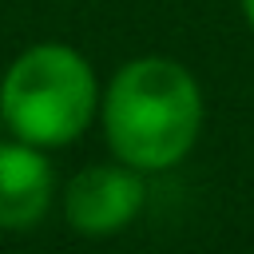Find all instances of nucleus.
I'll list each match as a JSON object with an SVG mask.
<instances>
[{
    "instance_id": "nucleus-1",
    "label": "nucleus",
    "mask_w": 254,
    "mask_h": 254,
    "mask_svg": "<svg viewBox=\"0 0 254 254\" xmlns=\"http://www.w3.org/2000/svg\"><path fill=\"white\" fill-rule=\"evenodd\" d=\"M202 87L171 56L127 60L99 95V123L111 155L143 175L179 167L202 131Z\"/></svg>"
},
{
    "instance_id": "nucleus-2",
    "label": "nucleus",
    "mask_w": 254,
    "mask_h": 254,
    "mask_svg": "<svg viewBox=\"0 0 254 254\" xmlns=\"http://www.w3.org/2000/svg\"><path fill=\"white\" fill-rule=\"evenodd\" d=\"M99 79L71 44H32L0 75V119L12 139L67 147L99 115Z\"/></svg>"
},
{
    "instance_id": "nucleus-3",
    "label": "nucleus",
    "mask_w": 254,
    "mask_h": 254,
    "mask_svg": "<svg viewBox=\"0 0 254 254\" xmlns=\"http://www.w3.org/2000/svg\"><path fill=\"white\" fill-rule=\"evenodd\" d=\"M147 202L143 171L127 163H91L75 171L64 187V218L87 238H107L127 230Z\"/></svg>"
},
{
    "instance_id": "nucleus-4",
    "label": "nucleus",
    "mask_w": 254,
    "mask_h": 254,
    "mask_svg": "<svg viewBox=\"0 0 254 254\" xmlns=\"http://www.w3.org/2000/svg\"><path fill=\"white\" fill-rule=\"evenodd\" d=\"M56 198V171L44 147L0 143V230H32Z\"/></svg>"
},
{
    "instance_id": "nucleus-5",
    "label": "nucleus",
    "mask_w": 254,
    "mask_h": 254,
    "mask_svg": "<svg viewBox=\"0 0 254 254\" xmlns=\"http://www.w3.org/2000/svg\"><path fill=\"white\" fill-rule=\"evenodd\" d=\"M238 4H242V16H246V24L254 28V0H238Z\"/></svg>"
}]
</instances>
